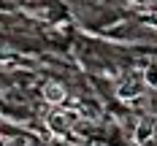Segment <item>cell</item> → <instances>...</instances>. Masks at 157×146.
<instances>
[{
  "label": "cell",
  "mask_w": 157,
  "mask_h": 146,
  "mask_svg": "<svg viewBox=\"0 0 157 146\" xmlns=\"http://www.w3.org/2000/svg\"><path fill=\"white\" fill-rule=\"evenodd\" d=\"M44 100H46L49 106H60L65 100V87H60L57 81H49L46 87H44Z\"/></svg>",
  "instance_id": "obj_1"
},
{
  "label": "cell",
  "mask_w": 157,
  "mask_h": 146,
  "mask_svg": "<svg viewBox=\"0 0 157 146\" xmlns=\"http://www.w3.org/2000/svg\"><path fill=\"white\" fill-rule=\"evenodd\" d=\"M49 127L57 130V133L68 130V116H63V114H57V111H52V116H49Z\"/></svg>",
  "instance_id": "obj_2"
},
{
  "label": "cell",
  "mask_w": 157,
  "mask_h": 146,
  "mask_svg": "<svg viewBox=\"0 0 157 146\" xmlns=\"http://www.w3.org/2000/svg\"><path fill=\"white\" fill-rule=\"evenodd\" d=\"M0 146H22L16 138H6V135H0Z\"/></svg>",
  "instance_id": "obj_3"
},
{
  "label": "cell",
  "mask_w": 157,
  "mask_h": 146,
  "mask_svg": "<svg viewBox=\"0 0 157 146\" xmlns=\"http://www.w3.org/2000/svg\"><path fill=\"white\" fill-rule=\"evenodd\" d=\"M149 24H152V27H157V14H155V16H149Z\"/></svg>",
  "instance_id": "obj_4"
}]
</instances>
